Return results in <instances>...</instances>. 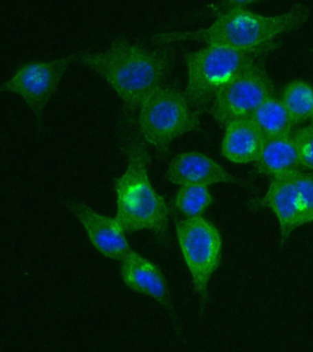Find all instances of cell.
<instances>
[{
    "label": "cell",
    "instance_id": "cell-17",
    "mask_svg": "<svg viewBox=\"0 0 313 352\" xmlns=\"http://www.w3.org/2000/svg\"><path fill=\"white\" fill-rule=\"evenodd\" d=\"M207 186H183L175 197V206L186 219L202 217L213 203Z\"/></svg>",
    "mask_w": 313,
    "mask_h": 352
},
{
    "label": "cell",
    "instance_id": "cell-14",
    "mask_svg": "<svg viewBox=\"0 0 313 352\" xmlns=\"http://www.w3.org/2000/svg\"><path fill=\"white\" fill-rule=\"evenodd\" d=\"M298 151L292 134L266 139L262 151L255 162L260 175L277 177L301 169Z\"/></svg>",
    "mask_w": 313,
    "mask_h": 352
},
{
    "label": "cell",
    "instance_id": "cell-5",
    "mask_svg": "<svg viewBox=\"0 0 313 352\" xmlns=\"http://www.w3.org/2000/svg\"><path fill=\"white\" fill-rule=\"evenodd\" d=\"M199 114L189 104L184 91L163 85L142 104L137 126L147 143L166 150L167 146L188 132L199 131Z\"/></svg>",
    "mask_w": 313,
    "mask_h": 352
},
{
    "label": "cell",
    "instance_id": "cell-20",
    "mask_svg": "<svg viewBox=\"0 0 313 352\" xmlns=\"http://www.w3.org/2000/svg\"><path fill=\"white\" fill-rule=\"evenodd\" d=\"M312 125H313V117H312Z\"/></svg>",
    "mask_w": 313,
    "mask_h": 352
},
{
    "label": "cell",
    "instance_id": "cell-8",
    "mask_svg": "<svg viewBox=\"0 0 313 352\" xmlns=\"http://www.w3.org/2000/svg\"><path fill=\"white\" fill-rule=\"evenodd\" d=\"M76 55L48 60L30 62L17 69L12 78L1 85V92L13 93L23 99L38 120L56 93L65 71Z\"/></svg>",
    "mask_w": 313,
    "mask_h": 352
},
{
    "label": "cell",
    "instance_id": "cell-13",
    "mask_svg": "<svg viewBox=\"0 0 313 352\" xmlns=\"http://www.w3.org/2000/svg\"><path fill=\"white\" fill-rule=\"evenodd\" d=\"M266 138L251 118L233 121L225 126L222 154L235 164L255 162Z\"/></svg>",
    "mask_w": 313,
    "mask_h": 352
},
{
    "label": "cell",
    "instance_id": "cell-1",
    "mask_svg": "<svg viewBox=\"0 0 313 352\" xmlns=\"http://www.w3.org/2000/svg\"><path fill=\"white\" fill-rule=\"evenodd\" d=\"M76 60L105 80L125 104L128 121L136 117L142 104L170 73L173 54L166 48H147L117 37L109 48L94 54L76 55Z\"/></svg>",
    "mask_w": 313,
    "mask_h": 352
},
{
    "label": "cell",
    "instance_id": "cell-16",
    "mask_svg": "<svg viewBox=\"0 0 313 352\" xmlns=\"http://www.w3.org/2000/svg\"><path fill=\"white\" fill-rule=\"evenodd\" d=\"M280 99L295 125L313 117V87L303 80H293L283 88Z\"/></svg>",
    "mask_w": 313,
    "mask_h": 352
},
{
    "label": "cell",
    "instance_id": "cell-7",
    "mask_svg": "<svg viewBox=\"0 0 313 352\" xmlns=\"http://www.w3.org/2000/svg\"><path fill=\"white\" fill-rule=\"evenodd\" d=\"M274 85L266 68L265 57L250 65L214 99L208 114L221 126L250 118L268 99Z\"/></svg>",
    "mask_w": 313,
    "mask_h": 352
},
{
    "label": "cell",
    "instance_id": "cell-11",
    "mask_svg": "<svg viewBox=\"0 0 313 352\" xmlns=\"http://www.w3.org/2000/svg\"><path fill=\"white\" fill-rule=\"evenodd\" d=\"M252 208H269L279 220L280 241L284 245L296 228L305 225L296 189L290 173L271 178L268 191L251 204Z\"/></svg>",
    "mask_w": 313,
    "mask_h": 352
},
{
    "label": "cell",
    "instance_id": "cell-18",
    "mask_svg": "<svg viewBox=\"0 0 313 352\" xmlns=\"http://www.w3.org/2000/svg\"><path fill=\"white\" fill-rule=\"evenodd\" d=\"M296 189L298 202L305 224L313 222V175L302 170L290 173Z\"/></svg>",
    "mask_w": 313,
    "mask_h": 352
},
{
    "label": "cell",
    "instance_id": "cell-6",
    "mask_svg": "<svg viewBox=\"0 0 313 352\" xmlns=\"http://www.w3.org/2000/svg\"><path fill=\"white\" fill-rule=\"evenodd\" d=\"M175 231L195 291L205 304L208 283L222 260L221 233L213 223L202 217L178 220Z\"/></svg>",
    "mask_w": 313,
    "mask_h": 352
},
{
    "label": "cell",
    "instance_id": "cell-4",
    "mask_svg": "<svg viewBox=\"0 0 313 352\" xmlns=\"http://www.w3.org/2000/svg\"><path fill=\"white\" fill-rule=\"evenodd\" d=\"M279 45L276 41L252 50L207 45L185 52L188 78L184 94L189 104L199 115L208 111L214 99L226 85Z\"/></svg>",
    "mask_w": 313,
    "mask_h": 352
},
{
    "label": "cell",
    "instance_id": "cell-3",
    "mask_svg": "<svg viewBox=\"0 0 313 352\" xmlns=\"http://www.w3.org/2000/svg\"><path fill=\"white\" fill-rule=\"evenodd\" d=\"M310 13L309 8L301 3L276 16H263L239 8L219 14L215 21L205 29L158 33L153 40L162 44L197 41L208 45L252 50L273 43L279 36L298 29L306 23Z\"/></svg>",
    "mask_w": 313,
    "mask_h": 352
},
{
    "label": "cell",
    "instance_id": "cell-15",
    "mask_svg": "<svg viewBox=\"0 0 313 352\" xmlns=\"http://www.w3.org/2000/svg\"><path fill=\"white\" fill-rule=\"evenodd\" d=\"M250 118L266 139L291 135L295 126L281 99L274 96L261 104Z\"/></svg>",
    "mask_w": 313,
    "mask_h": 352
},
{
    "label": "cell",
    "instance_id": "cell-12",
    "mask_svg": "<svg viewBox=\"0 0 313 352\" xmlns=\"http://www.w3.org/2000/svg\"><path fill=\"white\" fill-rule=\"evenodd\" d=\"M120 274L123 282L131 290L152 297L162 307L173 312L166 278L152 261L131 250L122 261Z\"/></svg>",
    "mask_w": 313,
    "mask_h": 352
},
{
    "label": "cell",
    "instance_id": "cell-2",
    "mask_svg": "<svg viewBox=\"0 0 313 352\" xmlns=\"http://www.w3.org/2000/svg\"><path fill=\"white\" fill-rule=\"evenodd\" d=\"M125 131L122 148L127 155V168L115 180L117 214L115 219L125 232L151 230L164 236L169 230V209L166 200L153 188L148 177L151 155L147 142L136 131Z\"/></svg>",
    "mask_w": 313,
    "mask_h": 352
},
{
    "label": "cell",
    "instance_id": "cell-9",
    "mask_svg": "<svg viewBox=\"0 0 313 352\" xmlns=\"http://www.w3.org/2000/svg\"><path fill=\"white\" fill-rule=\"evenodd\" d=\"M166 178L170 183L181 186L208 187L216 184H229L252 189L248 182L232 175L210 157L196 151H186L175 155L167 168Z\"/></svg>",
    "mask_w": 313,
    "mask_h": 352
},
{
    "label": "cell",
    "instance_id": "cell-10",
    "mask_svg": "<svg viewBox=\"0 0 313 352\" xmlns=\"http://www.w3.org/2000/svg\"><path fill=\"white\" fill-rule=\"evenodd\" d=\"M69 208L101 254L111 260L122 261L131 252L125 231L116 219L103 216L76 201L71 202Z\"/></svg>",
    "mask_w": 313,
    "mask_h": 352
},
{
    "label": "cell",
    "instance_id": "cell-19",
    "mask_svg": "<svg viewBox=\"0 0 313 352\" xmlns=\"http://www.w3.org/2000/svg\"><path fill=\"white\" fill-rule=\"evenodd\" d=\"M301 167L313 172V125L303 126L292 134Z\"/></svg>",
    "mask_w": 313,
    "mask_h": 352
}]
</instances>
